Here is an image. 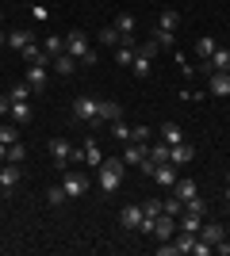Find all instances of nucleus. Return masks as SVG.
Masks as SVG:
<instances>
[{
    "label": "nucleus",
    "instance_id": "de8ad7c7",
    "mask_svg": "<svg viewBox=\"0 0 230 256\" xmlns=\"http://www.w3.org/2000/svg\"><path fill=\"white\" fill-rule=\"evenodd\" d=\"M226 222H230V210H226Z\"/></svg>",
    "mask_w": 230,
    "mask_h": 256
},
{
    "label": "nucleus",
    "instance_id": "bb28decb",
    "mask_svg": "<svg viewBox=\"0 0 230 256\" xmlns=\"http://www.w3.org/2000/svg\"><path fill=\"white\" fill-rule=\"evenodd\" d=\"M12 118H16V122H31L35 118L31 104H27V100H23V104H12Z\"/></svg>",
    "mask_w": 230,
    "mask_h": 256
},
{
    "label": "nucleus",
    "instance_id": "c756f323",
    "mask_svg": "<svg viewBox=\"0 0 230 256\" xmlns=\"http://www.w3.org/2000/svg\"><path fill=\"white\" fill-rule=\"evenodd\" d=\"M150 62H153V58H146V54H134V65H131L134 76H142V80H146V76H150Z\"/></svg>",
    "mask_w": 230,
    "mask_h": 256
},
{
    "label": "nucleus",
    "instance_id": "6e6552de",
    "mask_svg": "<svg viewBox=\"0 0 230 256\" xmlns=\"http://www.w3.org/2000/svg\"><path fill=\"white\" fill-rule=\"evenodd\" d=\"M176 234V218L173 214H157V218H153V237H157V241H169V237Z\"/></svg>",
    "mask_w": 230,
    "mask_h": 256
},
{
    "label": "nucleus",
    "instance_id": "a18cd8bd",
    "mask_svg": "<svg viewBox=\"0 0 230 256\" xmlns=\"http://www.w3.org/2000/svg\"><path fill=\"white\" fill-rule=\"evenodd\" d=\"M226 199H230V176H226Z\"/></svg>",
    "mask_w": 230,
    "mask_h": 256
},
{
    "label": "nucleus",
    "instance_id": "f03ea898",
    "mask_svg": "<svg viewBox=\"0 0 230 256\" xmlns=\"http://www.w3.org/2000/svg\"><path fill=\"white\" fill-rule=\"evenodd\" d=\"M96 107H100L96 96H77V100H73V115H77V122H96Z\"/></svg>",
    "mask_w": 230,
    "mask_h": 256
},
{
    "label": "nucleus",
    "instance_id": "c85d7f7f",
    "mask_svg": "<svg viewBox=\"0 0 230 256\" xmlns=\"http://www.w3.org/2000/svg\"><path fill=\"white\" fill-rule=\"evenodd\" d=\"M46 203H50V206H62V203H69V195H66V188H62V184H54V188H50V192H46Z\"/></svg>",
    "mask_w": 230,
    "mask_h": 256
},
{
    "label": "nucleus",
    "instance_id": "a19ab883",
    "mask_svg": "<svg viewBox=\"0 0 230 256\" xmlns=\"http://www.w3.org/2000/svg\"><path fill=\"white\" fill-rule=\"evenodd\" d=\"M142 214H146V218H157V214H161V203H157V199H146Z\"/></svg>",
    "mask_w": 230,
    "mask_h": 256
},
{
    "label": "nucleus",
    "instance_id": "412c9836",
    "mask_svg": "<svg viewBox=\"0 0 230 256\" xmlns=\"http://www.w3.org/2000/svg\"><path fill=\"white\" fill-rule=\"evenodd\" d=\"M157 27H161V31H176V27H180V12H176V8H165L161 16H157Z\"/></svg>",
    "mask_w": 230,
    "mask_h": 256
},
{
    "label": "nucleus",
    "instance_id": "2eb2a0df",
    "mask_svg": "<svg viewBox=\"0 0 230 256\" xmlns=\"http://www.w3.org/2000/svg\"><path fill=\"white\" fill-rule=\"evenodd\" d=\"M23 80H27L35 92H43V88L50 84V76H46V65H27V76H23Z\"/></svg>",
    "mask_w": 230,
    "mask_h": 256
},
{
    "label": "nucleus",
    "instance_id": "7c9ffc66",
    "mask_svg": "<svg viewBox=\"0 0 230 256\" xmlns=\"http://www.w3.org/2000/svg\"><path fill=\"white\" fill-rule=\"evenodd\" d=\"M31 92H35V88L27 84V80H23V84H12V88H8V96H12V104H23V100L31 96Z\"/></svg>",
    "mask_w": 230,
    "mask_h": 256
},
{
    "label": "nucleus",
    "instance_id": "4c0bfd02",
    "mask_svg": "<svg viewBox=\"0 0 230 256\" xmlns=\"http://www.w3.org/2000/svg\"><path fill=\"white\" fill-rule=\"evenodd\" d=\"M131 142H142V146H150V126H134V130H131Z\"/></svg>",
    "mask_w": 230,
    "mask_h": 256
},
{
    "label": "nucleus",
    "instance_id": "dca6fc26",
    "mask_svg": "<svg viewBox=\"0 0 230 256\" xmlns=\"http://www.w3.org/2000/svg\"><path fill=\"white\" fill-rule=\"evenodd\" d=\"M192 157H196V150H192L188 142H180V146L169 150V164H192Z\"/></svg>",
    "mask_w": 230,
    "mask_h": 256
},
{
    "label": "nucleus",
    "instance_id": "f257e3e1",
    "mask_svg": "<svg viewBox=\"0 0 230 256\" xmlns=\"http://www.w3.org/2000/svg\"><path fill=\"white\" fill-rule=\"evenodd\" d=\"M123 157H104V164H100V192H115V188H123Z\"/></svg>",
    "mask_w": 230,
    "mask_h": 256
},
{
    "label": "nucleus",
    "instance_id": "a878e982",
    "mask_svg": "<svg viewBox=\"0 0 230 256\" xmlns=\"http://www.w3.org/2000/svg\"><path fill=\"white\" fill-rule=\"evenodd\" d=\"M219 50V42H215V38H211V34H203V38H196V54L199 58H203V62H207L211 54Z\"/></svg>",
    "mask_w": 230,
    "mask_h": 256
},
{
    "label": "nucleus",
    "instance_id": "9d476101",
    "mask_svg": "<svg viewBox=\"0 0 230 256\" xmlns=\"http://www.w3.org/2000/svg\"><path fill=\"white\" fill-rule=\"evenodd\" d=\"M196 237H199V241H207V245H219V241H226V226H222V222H203Z\"/></svg>",
    "mask_w": 230,
    "mask_h": 256
},
{
    "label": "nucleus",
    "instance_id": "ea45409f",
    "mask_svg": "<svg viewBox=\"0 0 230 256\" xmlns=\"http://www.w3.org/2000/svg\"><path fill=\"white\" fill-rule=\"evenodd\" d=\"M184 210H192V214H203V199H199V195H192V199H184Z\"/></svg>",
    "mask_w": 230,
    "mask_h": 256
},
{
    "label": "nucleus",
    "instance_id": "49530a36",
    "mask_svg": "<svg viewBox=\"0 0 230 256\" xmlns=\"http://www.w3.org/2000/svg\"><path fill=\"white\" fill-rule=\"evenodd\" d=\"M0 23H4V12H0Z\"/></svg>",
    "mask_w": 230,
    "mask_h": 256
},
{
    "label": "nucleus",
    "instance_id": "f3484780",
    "mask_svg": "<svg viewBox=\"0 0 230 256\" xmlns=\"http://www.w3.org/2000/svg\"><path fill=\"white\" fill-rule=\"evenodd\" d=\"M134 27H138L134 12H119V16H115V31H119L123 38H131V34H134Z\"/></svg>",
    "mask_w": 230,
    "mask_h": 256
},
{
    "label": "nucleus",
    "instance_id": "2f4dec72",
    "mask_svg": "<svg viewBox=\"0 0 230 256\" xmlns=\"http://www.w3.org/2000/svg\"><path fill=\"white\" fill-rule=\"evenodd\" d=\"M0 142H4V146H16V142H20V130L12 126V122H0Z\"/></svg>",
    "mask_w": 230,
    "mask_h": 256
},
{
    "label": "nucleus",
    "instance_id": "1a4fd4ad",
    "mask_svg": "<svg viewBox=\"0 0 230 256\" xmlns=\"http://www.w3.org/2000/svg\"><path fill=\"white\" fill-rule=\"evenodd\" d=\"M66 54H73L77 62H81V58L88 54V34L85 31H69L66 34Z\"/></svg>",
    "mask_w": 230,
    "mask_h": 256
},
{
    "label": "nucleus",
    "instance_id": "79ce46f5",
    "mask_svg": "<svg viewBox=\"0 0 230 256\" xmlns=\"http://www.w3.org/2000/svg\"><path fill=\"white\" fill-rule=\"evenodd\" d=\"M0 115H12V96H8V92L0 96Z\"/></svg>",
    "mask_w": 230,
    "mask_h": 256
},
{
    "label": "nucleus",
    "instance_id": "0eeeda50",
    "mask_svg": "<svg viewBox=\"0 0 230 256\" xmlns=\"http://www.w3.org/2000/svg\"><path fill=\"white\" fill-rule=\"evenodd\" d=\"M146 150H150V146H142V142H123V164H134V168H138V164H142L146 160Z\"/></svg>",
    "mask_w": 230,
    "mask_h": 256
},
{
    "label": "nucleus",
    "instance_id": "4468645a",
    "mask_svg": "<svg viewBox=\"0 0 230 256\" xmlns=\"http://www.w3.org/2000/svg\"><path fill=\"white\" fill-rule=\"evenodd\" d=\"M50 157H54V164H66V160L73 157V146H69V138H50Z\"/></svg>",
    "mask_w": 230,
    "mask_h": 256
},
{
    "label": "nucleus",
    "instance_id": "393cba45",
    "mask_svg": "<svg viewBox=\"0 0 230 256\" xmlns=\"http://www.w3.org/2000/svg\"><path fill=\"white\" fill-rule=\"evenodd\" d=\"M35 42V31H12L8 34V46L12 50H23V46H31Z\"/></svg>",
    "mask_w": 230,
    "mask_h": 256
},
{
    "label": "nucleus",
    "instance_id": "6ab92c4d",
    "mask_svg": "<svg viewBox=\"0 0 230 256\" xmlns=\"http://www.w3.org/2000/svg\"><path fill=\"white\" fill-rule=\"evenodd\" d=\"M161 142L165 146H180V142H184V130L176 126V122H161Z\"/></svg>",
    "mask_w": 230,
    "mask_h": 256
},
{
    "label": "nucleus",
    "instance_id": "9b49d317",
    "mask_svg": "<svg viewBox=\"0 0 230 256\" xmlns=\"http://www.w3.org/2000/svg\"><path fill=\"white\" fill-rule=\"evenodd\" d=\"M207 96H230V73H207Z\"/></svg>",
    "mask_w": 230,
    "mask_h": 256
},
{
    "label": "nucleus",
    "instance_id": "58836bf2",
    "mask_svg": "<svg viewBox=\"0 0 230 256\" xmlns=\"http://www.w3.org/2000/svg\"><path fill=\"white\" fill-rule=\"evenodd\" d=\"M157 50H161V46L153 42V38H146V42H138V54H146V58H157Z\"/></svg>",
    "mask_w": 230,
    "mask_h": 256
},
{
    "label": "nucleus",
    "instance_id": "c9c22d12",
    "mask_svg": "<svg viewBox=\"0 0 230 256\" xmlns=\"http://www.w3.org/2000/svg\"><path fill=\"white\" fill-rule=\"evenodd\" d=\"M23 157H27V150H23L20 142H16V146H8V160H12V164H23Z\"/></svg>",
    "mask_w": 230,
    "mask_h": 256
},
{
    "label": "nucleus",
    "instance_id": "aec40b11",
    "mask_svg": "<svg viewBox=\"0 0 230 256\" xmlns=\"http://www.w3.org/2000/svg\"><path fill=\"white\" fill-rule=\"evenodd\" d=\"M153 180L161 184V188H173L176 184V164H157V168H153Z\"/></svg>",
    "mask_w": 230,
    "mask_h": 256
},
{
    "label": "nucleus",
    "instance_id": "4be33fe9",
    "mask_svg": "<svg viewBox=\"0 0 230 256\" xmlns=\"http://www.w3.org/2000/svg\"><path fill=\"white\" fill-rule=\"evenodd\" d=\"M169 150H173V146H165V142H153L150 150H146V157H150L153 164H169Z\"/></svg>",
    "mask_w": 230,
    "mask_h": 256
},
{
    "label": "nucleus",
    "instance_id": "cd10ccee",
    "mask_svg": "<svg viewBox=\"0 0 230 256\" xmlns=\"http://www.w3.org/2000/svg\"><path fill=\"white\" fill-rule=\"evenodd\" d=\"M100 42H104V46H111V50H115V46L123 42V34L115 31V23H111V27H104V31H100Z\"/></svg>",
    "mask_w": 230,
    "mask_h": 256
},
{
    "label": "nucleus",
    "instance_id": "a211bd4d",
    "mask_svg": "<svg viewBox=\"0 0 230 256\" xmlns=\"http://www.w3.org/2000/svg\"><path fill=\"white\" fill-rule=\"evenodd\" d=\"M50 65H54V73H58V76H73V69H77V58H73V54H58V58H54Z\"/></svg>",
    "mask_w": 230,
    "mask_h": 256
},
{
    "label": "nucleus",
    "instance_id": "b1692460",
    "mask_svg": "<svg viewBox=\"0 0 230 256\" xmlns=\"http://www.w3.org/2000/svg\"><path fill=\"white\" fill-rule=\"evenodd\" d=\"M173 195L180 199V203H184V199H192V195H199V192H196V180H176V184H173Z\"/></svg>",
    "mask_w": 230,
    "mask_h": 256
},
{
    "label": "nucleus",
    "instance_id": "39448f33",
    "mask_svg": "<svg viewBox=\"0 0 230 256\" xmlns=\"http://www.w3.org/2000/svg\"><path fill=\"white\" fill-rule=\"evenodd\" d=\"M73 157L85 160V164H92V168H100V164H104V153H100L96 138H85V146H81V150H73Z\"/></svg>",
    "mask_w": 230,
    "mask_h": 256
},
{
    "label": "nucleus",
    "instance_id": "f8f14e48",
    "mask_svg": "<svg viewBox=\"0 0 230 256\" xmlns=\"http://www.w3.org/2000/svg\"><path fill=\"white\" fill-rule=\"evenodd\" d=\"M119 115H123V107L115 104V100H100V107H96V122H119Z\"/></svg>",
    "mask_w": 230,
    "mask_h": 256
},
{
    "label": "nucleus",
    "instance_id": "5701e85b",
    "mask_svg": "<svg viewBox=\"0 0 230 256\" xmlns=\"http://www.w3.org/2000/svg\"><path fill=\"white\" fill-rule=\"evenodd\" d=\"M199 226H203V218H199V214H192V210H184L176 230H184V234H199Z\"/></svg>",
    "mask_w": 230,
    "mask_h": 256
},
{
    "label": "nucleus",
    "instance_id": "423d86ee",
    "mask_svg": "<svg viewBox=\"0 0 230 256\" xmlns=\"http://www.w3.org/2000/svg\"><path fill=\"white\" fill-rule=\"evenodd\" d=\"M62 188H66L69 199H81L85 188H88V176H85V172H66V176H62Z\"/></svg>",
    "mask_w": 230,
    "mask_h": 256
},
{
    "label": "nucleus",
    "instance_id": "f704fd0d",
    "mask_svg": "<svg viewBox=\"0 0 230 256\" xmlns=\"http://www.w3.org/2000/svg\"><path fill=\"white\" fill-rule=\"evenodd\" d=\"M161 210H165V214H173V218H176V214H184V203H180L176 195H169V199L161 203Z\"/></svg>",
    "mask_w": 230,
    "mask_h": 256
},
{
    "label": "nucleus",
    "instance_id": "20e7f679",
    "mask_svg": "<svg viewBox=\"0 0 230 256\" xmlns=\"http://www.w3.org/2000/svg\"><path fill=\"white\" fill-rule=\"evenodd\" d=\"M199 73H203V76H207V73H230V50H226V46H219V50L203 62V69H199Z\"/></svg>",
    "mask_w": 230,
    "mask_h": 256
},
{
    "label": "nucleus",
    "instance_id": "e433bc0d",
    "mask_svg": "<svg viewBox=\"0 0 230 256\" xmlns=\"http://www.w3.org/2000/svg\"><path fill=\"white\" fill-rule=\"evenodd\" d=\"M111 134L115 142H131V126H123V122H111Z\"/></svg>",
    "mask_w": 230,
    "mask_h": 256
},
{
    "label": "nucleus",
    "instance_id": "72a5a7b5",
    "mask_svg": "<svg viewBox=\"0 0 230 256\" xmlns=\"http://www.w3.org/2000/svg\"><path fill=\"white\" fill-rule=\"evenodd\" d=\"M150 38L161 46V50H169V46H173V31H161V27H157V31H150Z\"/></svg>",
    "mask_w": 230,
    "mask_h": 256
},
{
    "label": "nucleus",
    "instance_id": "37998d69",
    "mask_svg": "<svg viewBox=\"0 0 230 256\" xmlns=\"http://www.w3.org/2000/svg\"><path fill=\"white\" fill-rule=\"evenodd\" d=\"M4 160H8V146H4V142H0V164H4Z\"/></svg>",
    "mask_w": 230,
    "mask_h": 256
},
{
    "label": "nucleus",
    "instance_id": "c03bdc74",
    "mask_svg": "<svg viewBox=\"0 0 230 256\" xmlns=\"http://www.w3.org/2000/svg\"><path fill=\"white\" fill-rule=\"evenodd\" d=\"M0 46H8V34H4V31H0Z\"/></svg>",
    "mask_w": 230,
    "mask_h": 256
},
{
    "label": "nucleus",
    "instance_id": "473e14b6",
    "mask_svg": "<svg viewBox=\"0 0 230 256\" xmlns=\"http://www.w3.org/2000/svg\"><path fill=\"white\" fill-rule=\"evenodd\" d=\"M46 54H50V58H58V54H66V38H58V34H50V38H46V46H43Z\"/></svg>",
    "mask_w": 230,
    "mask_h": 256
},
{
    "label": "nucleus",
    "instance_id": "ddd939ff",
    "mask_svg": "<svg viewBox=\"0 0 230 256\" xmlns=\"http://www.w3.org/2000/svg\"><path fill=\"white\" fill-rule=\"evenodd\" d=\"M119 226H123V230H138V226H142V206H138V203H127L119 210Z\"/></svg>",
    "mask_w": 230,
    "mask_h": 256
},
{
    "label": "nucleus",
    "instance_id": "7ed1b4c3",
    "mask_svg": "<svg viewBox=\"0 0 230 256\" xmlns=\"http://www.w3.org/2000/svg\"><path fill=\"white\" fill-rule=\"evenodd\" d=\"M20 176H23V164H12V160H4V164H0V192L12 195V192H16V184H20Z\"/></svg>",
    "mask_w": 230,
    "mask_h": 256
}]
</instances>
